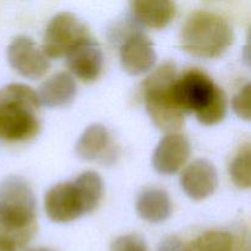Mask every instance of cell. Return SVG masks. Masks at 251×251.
Masks as SVG:
<instances>
[{"label":"cell","mask_w":251,"mask_h":251,"mask_svg":"<svg viewBox=\"0 0 251 251\" xmlns=\"http://www.w3.org/2000/svg\"><path fill=\"white\" fill-rule=\"evenodd\" d=\"M172 92L179 109L184 114L194 113L206 126L218 124L227 114L225 91L200 70H189L176 78Z\"/></svg>","instance_id":"6da1fadb"},{"label":"cell","mask_w":251,"mask_h":251,"mask_svg":"<svg viewBox=\"0 0 251 251\" xmlns=\"http://www.w3.org/2000/svg\"><path fill=\"white\" fill-rule=\"evenodd\" d=\"M37 93L24 83L0 88V139L10 142L31 140L41 130Z\"/></svg>","instance_id":"7a4b0ae2"},{"label":"cell","mask_w":251,"mask_h":251,"mask_svg":"<svg viewBox=\"0 0 251 251\" xmlns=\"http://www.w3.org/2000/svg\"><path fill=\"white\" fill-rule=\"evenodd\" d=\"M233 41L232 26L216 12L206 10L193 12L181 27V48L196 58H218L232 46Z\"/></svg>","instance_id":"3957f363"},{"label":"cell","mask_w":251,"mask_h":251,"mask_svg":"<svg viewBox=\"0 0 251 251\" xmlns=\"http://www.w3.org/2000/svg\"><path fill=\"white\" fill-rule=\"evenodd\" d=\"M176 80V65L166 61L145 80L141 88L150 118L167 134H176L184 125V113L174 102L172 92Z\"/></svg>","instance_id":"277c9868"},{"label":"cell","mask_w":251,"mask_h":251,"mask_svg":"<svg viewBox=\"0 0 251 251\" xmlns=\"http://www.w3.org/2000/svg\"><path fill=\"white\" fill-rule=\"evenodd\" d=\"M90 37L87 25L75 14L59 12L47 25L42 51L49 60L66 56L76 46Z\"/></svg>","instance_id":"5b68a950"},{"label":"cell","mask_w":251,"mask_h":251,"mask_svg":"<svg viewBox=\"0 0 251 251\" xmlns=\"http://www.w3.org/2000/svg\"><path fill=\"white\" fill-rule=\"evenodd\" d=\"M44 210L55 223L73 222L92 212L76 180L51 186L44 196Z\"/></svg>","instance_id":"8992f818"},{"label":"cell","mask_w":251,"mask_h":251,"mask_svg":"<svg viewBox=\"0 0 251 251\" xmlns=\"http://www.w3.org/2000/svg\"><path fill=\"white\" fill-rule=\"evenodd\" d=\"M6 55L10 66L28 80L43 77L50 68V60L26 36L15 37L7 47Z\"/></svg>","instance_id":"52a82bcc"},{"label":"cell","mask_w":251,"mask_h":251,"mask_svg":"<svg viewBox=\"0 0 251 251\" xmlns=\"http://www.w3.org/2000/svg\"><path fill=\"white\" fill-rule=\"evenodd\" d=\"M157 54L151 39L141 31H132L120 47V64L130 75H142L156 64Z\"/></svg>","instance_id":"ba28073f"},{"label":"cell","mask_w":251,"mask_h":251,"mask_svg":"<svg viewBox=\"0 0 251 251\" xmlns=\"http://www.w3.org/2000/svg\"><path fill=\"white\" fill-rule=\"evenodd\" d=\"M190 142L184 135L167 134L152 154V166L157 173L172 176L180 171L190 156Z\"/></svg>","instance_id":"9c48e42d"},{"label":"cell","mask_w":251,"mask_h":251,"mask_svg":"<svg viewBox=\"0 0 251 251\" xmlns=\"http://www.w3.org/2000/svg\"><path fill=\"white\" fill-rule=\"evenodd\" d=\"M180 186L191 200L201 201L210 198L218 186L215 166L207 159H196L181 173Z\"/></svg>","instance_id":"30bf717a"},{"label":"cell","mask_w":251,"mask_h":251,"mask_svg":"<svg viewBox=\"0 0 251 251\" xmlns=\"http://www.w3.org/2000/svg\"><path fill=\"white\" fill-rule=\"evenodd\" d=\"M37 230V221L0 210V251H19Z\"/></svg>","instance_id":"8fae6325"},{"label":"cell","mask_w":251,"mask_h":251,"mask_svg":"<svg viewBox=\"0 0 251 251\" xmlns=\"http://www.w3.org/2000/svg\"><path fill=\"white\" fill-rule=\"evenodd\" d=\"M71 73L85 82H93L100 77L103 69V53L100 44L87 38L66 55Z\"/></svg>","instance_id":"7c38bea8"},{"label":"cell","mask_w":251,"mask_h":251,"mask_svg":"<svg viewBox=\"0 0 251 251\" xmlns=\"http://www.w3.org/2000/svg\"><path fill=\"white\" fill-rule=\"evenodd\" d=\"M0 208L37 217L36 196L26 180L12 176L0 183Z\"/></svg>","instance_id":"4fadbf2b"},{"label":"cell","mask_w":251,"mask_h":251,"mask_svg":"<svg viewBox=\"0 0 251 251\" xmlns=\"http://www.w3.org/2000/svg\"><path fill=\"white\" fill-rule=\"evenodd\" d=\"M130 10L137 22L153 29L167 27L176 15V2L169 0H136L130 2Z\"/></svg>","instance_id":"5bb4252c"},{"label":"cell","mask_w":251,"mask_h":251,"mask_svg":"<svg viewBox=\"0 0 251 251\" xmlns=\"http://www.w3.org/2000/svg\"><path fill=\"white\" fill-rule=\"evenodd\" d=\"M76 83L68 73H58L39 87V104L47 108H60L70 104L76 97Z\"/></svg>","instance_id":"9a60e30c"},{"label":"cell","mask_w":251,"mask_h":251,"mask_svg":"<svg viewBox=\"0 0 251 251\" xmlns=\"http://www.w3.org/2000/svg\"><path fill=\"white\" fill-rule=\"evenodd\" d=\"M137 215L149 223H162L172 215V201L163 189L150 188L140 193L136 200Z\"/></svg>","instance_id":"2e32d148"},{"label":"cell","mask_w":251,"mask_h":251,"mask_svg":"<svg viewBox=\"0 0 251 251\" xmlns=\"http://www.w3.org/2000/svg\"><path fill=\"white\" fill-rule=\"evenodd\" d=\"M110 145V134L102 124H92L81 134L76 142V154L83 161L100 158Z\"/></svg>","instance_id":"e0dca14e"},{"label":"cell","mask_w":251,"mask_h":251,"mask_svg":"<svg viewBox=\"0 0 251 251\" xmlns=\"http://www.w3.org/2000/svg\"><path fill=\"white\" fill-rule=\"evenodd\" d=\"M185 251H234V240L229 233L210 230L194 239Z\"/></svg>","instance_id":"ac0fdd59"},{"label":"cell","mask_w":251,"mask_h":251,"mask_svg":"<svg viewBox=\"0 0 251 251\" xmlns=\"http://www.w3.org/2000/svg\"><path fill=\"white\" fill-rule=\"evenodd\" d=\"M251 151L250 145H243L229 164V176L239 189H249L251 185Z\"/></svg>","instance_id":"d6986e66"},{"label":"cell","mask_w":251,"mask_h":251,"mask_svg":"<svg viewBox=\"0 0 251 251\" xmlns=\"http://www.w3.org/2000/svg\"><path fill=\"white\" fill-rule=\"evenodd\" d=\"M250 82L243 86L237 95L233 97L232 107L235 114L243 120H250L251 108H250Z\"/></svg>","instance_id":"ffe728a7"},{"label":"cell","mask_w":251,"mask_h":251,"mask_svg":"<svg viewBox=\"0 0 251 251\" xmlns=\"http://www.w3.org/2000/svg\"><path fill=\"white\" fill-rule=\"evenodd\" d=\"M110 251H149L145 240L136 234L122 235L113 242Z\"/></svg>","instance_id":"44dd1931"},{"label":"cell","mask_w":251,"mask_h":251,"mask_svg":"<svg viewBox=\"0 0 251 251\" xmlns=\"http://www.w3.org/2000/svg\"><path fill=\"white\" fill-rule=\"evenodd\" d=\"M158 251H185L183 242L178 237H167L161 242Z\"/></svg>","instance_id":"7402d4cb"},{"label":"cell","mask_w":251,"mask_h":251,"mask_svg":"<svg viewBox=\"0 0 251 251\" xmlns=\"http://www.w3.org/2000/svg\"><path fill=\"white\" fill-rule=\"evenodd\" d=\"M26 251H55V250L48 249V248H36V249H28Z\"/></svg>","instance_id":"603a6c76"}]
</instances>
